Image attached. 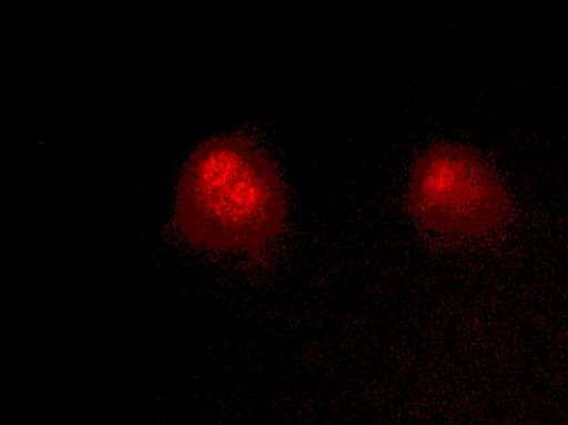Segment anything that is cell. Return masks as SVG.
Masks as SVG:
<instances>
[{
	"label": "cell",
	"mask_w": 568,
	"mask_h": 425,
	"mask_svg": "<svg viewBox=\"0 0 568 425\" xmlns=\"http://www.w3.org/2000/svg\"><path fill=\"white\" fill-rule=\"evenodd\" d=\"M290 216L282 175L239 136L207 141L190 158L176 192V226L204 251L245 254L275 243Z\"/></svg>",
	"instance_id": "obj_1"
},
{
	"label": "cell",
	"mask_w": 568,
	"mask_h": 425,
	"mask_svg": "<svg viewBox=\"0 0 568 425\" xmlns=\"http://www.w3.org/2000/svg\"><path fill=\"white\" fill-rule=\"evenodd\" d=\"M405 200L422 230L448 240L494 236L515 214L510 185L500 172L477 152L452 143L418 154Z\"/></svg>",
	"instance_id": "obj_2"
}]
</instances>
